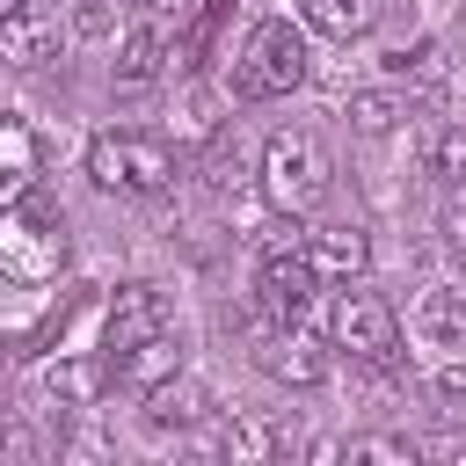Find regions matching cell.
<instances>
[{"instance_id":"cell-11","label":"cell","mask_w":466,"mask_h":466,"mask_svg":"<svg viewBox=\"0 0 466 466\" xmlns=\"http://www.w3.org/2000/svg\"><path fill=\"white\" fill-rule=\"evenodd\" d=\"M408 328H415L430 350H466V291H459V284H430V291L408 306Z\"/></svg>"},{"instance_id":"cell-5","label":"cell","mask_w":466,"mask_h":466,"mask_svg":"<svg viewBox=\"0 0 466 466\" xmlns=\"http://www.w3.org/2000/svg\"><path fill=\"white\" fill-rule=\"evenodd\" d=\"M328 342L350 350L357 364H393V350H400V313H393L379 291H342L335 313H328Z\"/></svg>"},{"instance_id":"cell-9","label":"cell","mask_w":466,"mask_h":466,"mask_svg":"<svg viewBox=\"0 0 466 466\" xmlns=\"http://www.w3.org/2000/svg\"><path fill=\"white\" fill-rule=\"evenodd\" d=\"M102 364H109V386L153 393V386H167V379L182 371V342H175V328H160V335H146V342H131V350H109Z\"/></svg>"},{"instance_id":"cell-28","label":"cell","mask_w":466,"mask_h":466,"mask_svg":"<svg viewBox=\"0 0 466 466\" xmlns=\"http://www.w3.org/2000/svg\"><path fill=\"white\" fill-rule=\"evenodd\" d=\"M451 459H466V437H459V444H451Z\"/></svg>"},{"instance_id":"cell-6","label":"cell","mask_w":466,"mask_h":466,"mask_svg":"<svg viewBox=\"0 0 466 466\" xmlns=\"http://www.w3.org/2000/svg\"><path fill=\"white\" fill-rule=\"evenodd\" d=\"M58 44H66V22L51 0H0V66L36 73L58 58Z\"/></svg>"},{"instance_id":"cell-20","label":"cell","mask_w":466,"mask_h":466,"mask_svg":"<svg viewBox=\"0 0 466 466\" xmlns=\"http://www.w3.org/2000/svg\"><path fill=\"white\" fill-rule=\"evenodd\" d=\"M430 175L437 182H466V124H444L430 138Z\"/></svg>"},{"instance_id":"cell-23","label":"cell","mask_w":466,"mask_h":466,"mask_svg":"<svg viewBox=\"0 0 466 466\" xmlns=\"http://www.w3.org/2000/svg\"><path fill=\"white\" fill-rule=\"evenodd\" d=\"M226 7H233V0H204V7H197V29L182 36V66H204V51H211V36H218Z\"/></svg>"},{"instance_id":"cell-7","label":"cell","mask_w":466,"mask_h":466,"mask_svg":"<svg viewBox=\"0 0 466 466\" xmlns=\"http://www.w3.org/2000/svg\"><path fill=\"white\" fill-rule=\"evenodd\" d=\"M313 291H320V269H313L306 248H269V255H262V269H255V299H262L269 320H299V313L313 306Z\"/></svg>"},{"instance_id":"cell-26","label":"cell","mask_w":466,"mask_h":466,"mask_svg":"<svg viewBox=\"0 0 466 466\" xmlns=\"http://www.w3.org/2000/svg\"><path fill=\"white\" fill-rule=\"evenodd\" d=\"M444 248L466 262V204H451V211H444Z\"/></svg>"},{"instance_id":"cell-19","label":"cell","mask_w":466,"mask_h":466,"mask_svg":"<svg viewBox=\"0 0 466 466\" xmlns=\"http://www.w3.org/2000/svg\"><path fill=\"white\" fill-rule=\"evenodd\" d=\"M102 386H109V364H51V379H44V393L66 408H87Z\"/></svg>"},{"instance_id":"cell-14","label":"cell","mask_w":466,"mask_h":466,"mask_svg":"<svg viewBox=\"0 0 466 466\" xmlns=\"http://www.w3.org/2000/svg\"><path fill=\"white\" fill-rule=\"evenodd\" d=\"M29 189H36V146L15 124V109H0V204H15Z\"/></svg>"},{"instance_id":"cell-4","label":"cell","mask_w":466,"mask_h":466,"mask_svg":"<svg viewBox=\"0 0 466 466\" xmlns=\"http://www.w3.org/2000/svg\"><path fill=\"white\" fill-rule=\"evenodd\" d=\"M328 182H335V167H328V146L313 131H277L262 146V189H269L277 211H299L306 218L328 197Z\"/></svg>"},{"instance_id":"cell-22","label":"cell","mask_w":466,"mask_h":466,"mask_svg":"<svg viewBox=\"0 0 466 466\" xmlns=\"http://www.w3.org/2000/svg\"><path fill=\"white\" fill-rule=\"evenodd\" d=\"M124 0H73V36H116Z\"/></svg>"},{"instance_id":"cell-25","label":"cell","mask_w":466,"mask_h":466,"mask_svg":"<svg viewBox=\"0 0 466 466\" xmlns=\"http://www.w3.org/2000/svg\"><path fill=\"white\" fill-rule=\"evenodd\" d=\"M29 451H36V437H29V430H15V422L0 415V459H29Z\"/></svg>"},{"instance_id":"cell-27","label":"cell","mask_w":466,"mask_h":466,"mask_svg":"<svg viewBox=\"0 0 466 466\" xmlns=\"http://www.w3.org/2000/svg\"><path fill=\"white\" fill-rule=\"evenodd\" d=\"M7 379H15V357H7V350H0V393H7Z\"/></svg>"},{"instance_id":"cell-24","label":"cell","mask_w":466,"mask_h":466,"mask_svg":"<svg viewBox=\"0 0 466 466\" xmlns=\"http://www.w3.org/2000/svg\"><path fill=\"white\" fill-rule=\"evenodd\" d=\"M342 451H350V459H386V466H415V444H400V437H350Z\"/></svg>"},{"instance_id":"cell-16","label":"cell","mask_w":466,"mask_h":466,"mask_svg":"<svg viewBox=\"0 0 466 466\" xmlns=\"http://www.w3.org/2000/svg\"><path fill=\"white\" fill-rule=\"evenodd\" d=\"M299 15L320 29V36H364L371 22H379V0H299Z\"/></svg>"},{"instance_id":"cell-2","label":"cell","mask_w":466,"mask_h":466,"mask_svg":"<svg viewBox=\"0 0 466 466\" xmlns=\"http://www.w3.org/2000/svg\"><path fill=\"white\" fill-rule=\"evenodd\" d=\"M306 73H313L306 36H299L291 22H262V29L248 36V51L233 58V95H240V102H277V95L306 87Z\"/></svg>"},{"instance_id":"cell-15","label":"cell","mask_w":466,"mask_h":466,"mask_svg":"<svg viewBox=\"0 0 466 466\" xmlns=\"http://www.w3.org/2000/svg\"><path fill=\"white\" fill-rule=\"evenodd\" d=\"M160 66H167V29H160V22L124 29V44H116V80H124V87H146Z\"/></svg>"},{"instance_id":"cell-8","label":"cell","mask_w":466,"mask_h":466,"mask_svg":"<svg viewBox=\"0 0 466 466\" xmlns=\"http://www.w3.org/2000/svg\"><path fill=\"white\" fill-rule=\"evenodd\" d=\"M160 328H175V320H167V291H160V284H124V291L109 299L102 350H131V342H146V335H160Z\"/></svg>"},{"instance_id":"cell-12","label":"cell","mask_w":466,"mask_h":466,"mask_svg":"<svg viewBox=\"0 0 466 466\" xmlns=\"http://www.w3.org/2000/svg\"><path fill=\"white\" fill-rule=\"evenodd\" d=\"M306 255H313L320 277H364L371 240H364V226H313L306 233Z\"/></svg>"},{"instance_id":"cell-10","label":"cell","mask_w":466,"mask_h":466,"mask_svg":"<svg viewBox=\"0 0 466 466\" xmlns=\"http://www.w3.org/2000/svg\"><path fill=\"white\" fill-rule=\"evenodd\" d=\"M262 371L284 386H320L328 379V350L313 335H299V320H277V342H262Z\"/></svg>"},{"instance_id":"cell-21","label":"cell","mask_w":466,"mask_h":466,"mask_svg":"<svg viewBox=\"0 0 466 466\" xmlns=\"http://www.w3.org/2000/svg\"><path fill=\"white\" fill-rule=\"evenodd\" d=\"M386 73H393V80H437V44L422 36V44H400V51H386Z\"/></svg>"},{"instance_id":"cell-3","label":"cell","mask_w":466,"mask_h":466,"mask_svg":"<svg viewBox=\"0 0 466 466\" xmlns=\"http://www.w3.org/2000/svg\"><path fill=\"white\" fill-rule=\"evenodd\" d=\"M66 269V226L36 211L29 197L0 204V277L7 284H51Z\"/></svg>"},{"instance_id":"cell-1","label":"cell","mask_w":466,"mask_h":466,"mask_svg":"<svg viewBox=\"0 0 466 466\" xmlns=\"http://www.w3.org/2000/svg\"><path fill=\"white\" fill-rule=\"evenodd\" d=\"M87 175H95V189H116V197H160L175 182V153L153 131H95Z\"/></svg>"},{"instance_id":"cell-13","label":"cell","mask_w":466,"mask_h":466,"mask_svg":"<svg viewBox=\"0 0 466 466\" xmlns=\"http://www.w3.org/2000/svg\"><path fill=\"white\" fill-rule=\"evenodd\" d=\"M204 415H211V393H204L197 379H182V371L146 393V422H153V430H189V422H204Z\"/></svg>"},{"instance_id":"cell-17","label":"cell","mask_w":466,"mask_h":466,"mask_svg":"<svg viewBox=\"0 0 466 466\" xmlns=\"http://www.w3.org/2000/svg\"><path fill=\"white\" fill-rule=\"evenodd\" d=\"M277 451H291V430H277V422H262V415H233L226 459H277Z\"/></svg>"},{"instance_id":"cell-18","label":"cell","mask_w":466,"mask_h":466,"mask_svg":"<svg viewBox=\"0 0 466 466\" xmlns=\"http://www.w3.org/2000/svg\"><path fill=\"white\" fill-rule=\"evenodd\" d=\"M400 116H408V102H400L393 87H357V95H350V124H357L364 138H379V131H393Z\"/></svg>"}]
</instances>
